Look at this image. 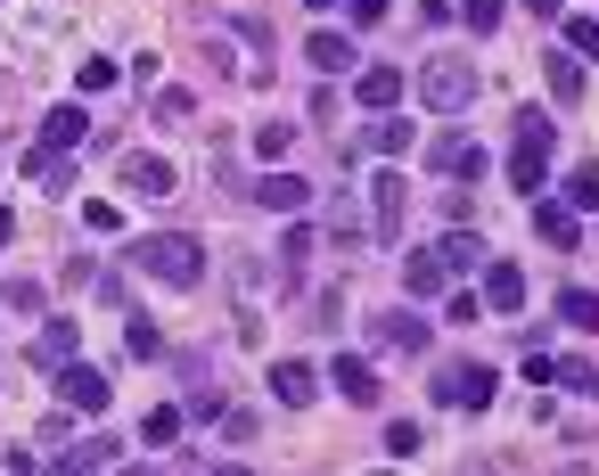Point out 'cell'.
Masks as SVG:
<instances>
[{
	"instance_id": "obj_26",
	"label": "cell",
	"mask_w": 599,
	"mask_h": 476,
	"mask_svg": "<svg viewBox=\"0 0 599 476\" xmlns=\"http://www.w3.org/2000/svg\"><path fill=\"white\" fill-rule=\"evenodd\" d=\"M313 231H304V222H287V239H280V272H304V255H313Z\"/></svg>"
},
{
	"instance_id": "obj_17",
	"label": "cell",
	"mask_w": 599,
	"mask_h": 476,
	"mask_svg": "<svg viewBox=\"0 0 599 476\" xmlns=\"http://www.w3.org/2000/svg\"><path fill=\"white\" fill-rule=\"evenodd\" d=\"M354 99H362V108H395V99H403V74H395V67H369V74L354 82Z\"/></svg>"
},
{
	"instance_id": "obj_35",
	"label": "cell",
	"mask_w": 599,
	"mask_h": 476,
	"mask_svg": "<svg viewBox=\"0 0 599 476\" xmlns=\"http://www.w3.org/2000/svg\"><path fill=\"white\" fill-rule=\"evenodd\" d=\"M386 17V0H354V26H378Z\"/></svg>"
},
{
	"instance_id": "obj_9",
	"label": "cell",
	"mask_w": 599,
	"mask_h": 476,
	"mask_svg": "<svg viewBox=\"0 0 599 476\" xmlns=\"http://www.w3.org/2000/svg\"><path fill=\"white\" fill-rule=\"evenodd\" d=\"M328 378H337V395L354 403V411H369V403H378V369H369V362H354V354H337V369H328Z\"/></svg>"
},
{
	"instance_id": "obj_33",
	"label": "cell",
	"mask_w": 599,
	"mask_h": 476,
	"mask_svg": "<svg viewBox=\"0 0 599 476\" xmlns=\"http://www.w3.org/2000/svg\"><path fill=\"white\" fill-rule=\"evenodd\" d=\"M255 156H272V164L287 156V123H263V132H255Z\"/></svg>"
},
{
	"instance_id": "obj_3",
	"label": "cell",
	"mask_w": 599,
	"mask_h": 476,
	"mask_svg": "<svg viewBox=\"0 0 599 476\" xmlns=\"http://www.w3.org/2000/svg\"><path fill=\"white\" fill-rule=\"evenodd\" d=\"M542 164H550V115L542 108H526L518 115V149H509V190H542Z\"/></svg>"
},
{
	"instance_id": "obj_22",
	"label": "cell",
	"mask_w": 599,
	"mask_h": 476,
	"mask_svg": "<svg viewBox=\"0 0 599 476\" xmlns=\"http://www.w3.org/2000/svg\"><path fill=\"white\" fill-rule=\"evenodd\" d=\"M444 280H451V272H444L436 255H410V263H403V287H410V296H436Z\"/></svg>"
},
{
	"instance_id": "obj_30",
	"label": "cell",
	"mask_w": 599,
	"mask_h": 476,
	"mask_svg": "<svg viewBox=\"0 0 599 476\" xmlns=\"http://www.w3.org/2000/svg\"><path fill=\"white\" fill-rule=\"evenodd\" d=\"M567 50L575 58H599V26H591V17H567Z\"/></svg>"
},
{
	"instance_id": "obj_36",
	"label": "cell",
	"mask_w": 599,
	"mask_h": 476,
	"mask_svg": "<svg viewBox=\"0 0 599 476\" xmlns=\"http://www.w3.org/2000/svg\"><path fill=\"white\" fill-rule=\"evenodd\" d=\"M526 9H534V17H559V0H526Z\"/></svg>"
},
{
	"instance_id": "obj_31",
	"label": "cell",
	"mask_w": 599,
	"mask_h": 476,
	"mask_svg": "<svg viewBox=\"0 0 599 476\" xmlns=\"http://www.w3.org/2000/svg\"><path fill=\"white\" fill-rule=\"evenodd\" d=\"M156 115H164V123H190L197 99H190V91H156Z\"/></svg>"
},
{
	"instance_id": "obj_11",
	"label": "cell",
	"mask_w": 599,
	"mask_h": 476,
	"mask_svg": "<svg viewBox=\"0 0 599 476\" xmlns=\"http://www.w3.org/2000/svg\"><path fill=\"white\" fill-rule=\"evenodd\" d=\"M427 164H436V173H485V156H477V140H468V132H444L436 149H427Z\"/></svg>"
},
{
	"instance_id": "obj_5",
	"label": "cell",
	"mask_w": 599,
	"mask_h": 476,
	"mask_svg": "<svg viewBox=\"0 0 599 476\" xmlns=\"http://www.w3.org/2000/svg\"><path fill=\"white\" fill-rule=\"evenodd\" d=\"M58 395H67V411H108L115 378H108V369H91V362H58Z\"/></svg>"
},
{
	"instance_id": "obj_21",
	"label": "cell",
	"mask_w": 599,
	"mask_h": 476,
	"mask_svg": "<svg viewBox=\"0 0 599 476\" xmlns=\"http://www.w3.org/2000/svg\"><path fill=\"white\" fill-rule=\"evenodd\" d=\"M369 149H378V156H403V149H410V115H378V123H369Z\"/></svg>"
},
{
	"instance_id": "obj_7",
	"label": "cell",
	"mask_w": 599,
	"mask_h": 476,
	"mask_svg": "<svg viewBox=\"0 0 599 476\" xmlns=\"http://www.w3.org/2000/svg\"><path fill=\"white\" fill-rule=\"evenodd\" d=\"M255 205H272V214H304V205H313V181H296V173H263V181H255Z\"/></svg>"
},
{
	"instance_id": "obj_23",
	"label": "cell",
	"mask_w": 599,
	"mask_h": 476,
	"mask_svg": "<svg viewBox=\"0 0 599 476\" xmlns=\"http://www.w3.org/2000/svg\"><path fill=\"white\" fill-rule=\"evenodd\" d=\"M559 321H567V328H599V296H591V287H567V296H559Z\"/></svg>"
},
{
	"instance_id": "obj_24",
	"label": "cell",
	"mask_w": 599,
	"mask_h": 476,
	"mask_svg": "<svg viewBox=\"0 0 599 476\" xmlns=\"http://www.w3.org/2000/svg\"><path fill=\"white\" fill-rule=\"evenodd\" d=\"M74 91H82V99L115 91V58H82V67H74Z\"/></svg>"
},
{
	"instance_id": "obj_14",
	"label": "cell",
	"mask_w": 599,
	"mask_h": 476,
	"mask_svg": "<svg viewBox=\"0 0 599 476\" xmlns=\"http://www.w3.org/2000/svg\"><path fill=\"white\" fill-rule=\"evenodd\" d=\"M378 239H403V173H378Z\"/></svg>"
},
{
	"instance_id": "obj_10",
	"label": "cell",
	"mask_w": 599,
	"mask_h": 476,
	"mask_svg": "<svg viewBox=\"0 0 599 476\" xmlns=\"http://www.w3.org/2000/svg\"><path fill=\"white\" fill-rule=\"evenodd\" d=\"M485 304H493V313H518V304H526V272H518V263H485Z\"/></svg>"
},
{
	"instance_id": "obj_25",
	"label": "cell",
	"mask_w": 599,
	"mask_h": 476,
	"mask_svg": "<svg viewBox=\"0 0 599 476\" xmlns=\"http://www.w3.org/2000/svg\"><path fill=\"white\" fill-rule=\"evenodd\" d=\"M173 436H181V411H173V403H156L149 419H140V444H156V452H164Z\"/></svg>"
},
{
	"instance_id": "obj_34",
	"label": "cell",
	"mask_w": 599,
	"mask_h": 476,
	"mask_svg": "<svg viewBox=\"0 0 599 476\" xmlns=\"http://www.w3.org/2000/svg\"><path fill=\"white\" fill-rule=\"evenodd\" d=\"M468 26L493 33V26H501V0H468Z\"/></svg>"
},
{
	"instance_id": "obj_16",
	"label": "cell",
	"mask_w": 599,
	"mask_h": 476,
	"mask_svg": "<svg viewBox=\"0 0 599 476\" xmlns=\"http://www.w3.org/2000/svg\"><path fill=\"white\" fill-rule=\"evenodd\" d=\"M369 337H378V345H410V354H419V345H427V321H410V313H378V321H369Z\"/></svg>"
},
{
	"instance_id": "obj_6",
	"label": "cell",
	"mask_w": 599,
	"mask_h": 476,
	"mask_svg": "<svg viewBox=\"0 0 599 476\" xmlns=\"http://www.w3.org/2000/svg\"><path fill=\"white\" fill-rule=\"evenodd\" d=\"M123 190H132V198H173L181 173H173L164 156H132V164H123Z\"/></svg>"
},
{
	"instance_id": "obj_37",
	"label": "cell",
	"mask_w": 599,
	"mask_h": 476,
	"mask_svg": "<svg viewBox=\"0 0 599 476\" xmlns=\"http://www.w3.org/2000/svg\"><path fill=\"white\" fill-rule=\"evenodd\" d=\"M9 231H17V214H9V205H0V246H9Z\"/></svg>"
},
{
	"instance_id": "obj_38",
	"label": "cell",
	"mask_w": 599,
	"mask_h": 476,
	"mask_svg": "<svg viewBox=\"0 0 599 476\" xmlns=\"http://www.w3.org/2000/svg\"><path fill=\"white\" fill-rule=\"evenodd\" d=\"M304 9H337V0H304Z\"/></svg>"
},
{
	"instance_id": "obj_20",
	"label": "cell",
	"mask_w": 599,
	"mask_h": 476,
	"mask_svg": "<svg viewBox=\"0 0 599 476\" xmlns=\"http://www.w3.org/2000/svg\"><path fill=\"white\" fill-rule=\"evenodd\" d=\"M542 74H550V91H559V99H583V67H575V50H550Z\"/></svg>"
},
{
	"instance_id": "obj_4",
	"label": "cell",
	"mask_w": 599,
	"mask_h": 476,
	"mask_svg": "<svg viewBox=\"0 0 599 476\" xmlns=\"http://www.w3.org/2000/svg\"><path fill=\"white\" fill-rule=\"evenodd\" d=\"M493 395H501V378H493L485 362H451L436 378V403H451V411H485Z\"/></svg>"
},
{
	"instance_id": "obj_1",
	"label": "cell",
	"mask_w": 599,
	"mask_h": 476,
	"mask_svg": "<svg viewBox=\"0 0 599 476\" xmlns=\"http://www.w3.org/2000/svg\"><path fill=\"white\" fill-rule=\"evenodd\" d=\"M132 263H140L149 280H164V287H197V280H205V255H197V239H190V231L140 239V246H132Z\"/></svg>"
},
{
	"instance_id": "obj_15",
	"label": "cell",
	"mask_w": 599,
	"mask_h": 476,
	"mask_svg": "<svg viewBox=\"0 0 599 476\" xmlns=\"http://www.w3.org/2000/svg\"><path fill=\"white\" fill-rule=\"evenodd\" d=\"M534 231H542V246H575V205L534 198Z\"/></svg>"
},
{
	"instance_id": "obj_8",
	"label": "cell",
	"mask_w": 599,
	"mask_h": 476,
	"mask_svg": "<svg viewBox=\"0 0 599 476\" xmlns=\"http://www.w3.org/2000/svg\"><path fill=\"white\" fill-rule=\"evenodd\" d=\"M74 337H82V328L67 321V313H58V321H41V337H33V369H58V362H74Z\"/></svg>"
},
{
	"instance_id": "obj_13",
	"label": "cell",
	"mask_w": 599,
	"mask_h": 476,
	"mask_svg": "<svg viewBox=\"0 0 599 476\" xmlns=\"http://www.w3.org/2000/svg\"><path fill=\"white\" fill-rule=\"evenodd\" d=\"M272 395H280L287 411H304V403L321 395V378H313V369H304V362H280V369H272Z\"/></svg>"
},
{
	"instance_id": "obj_2",
	"label": "cell",
	"mask_w": 599,
	"mask_h": 476,
	"mask_svg": "<svg viewBox=\"0 0 599 476\" xmlns=\"http://www.w3.org/2000/svg\"><path fill=\"white\" fill-rule=\"evenodd\" d=\"M468 99H477V67H468L460 50H444V58H427V67H419V108L468 115Z\"/></svg>"
},
{
	"instance_id": "obj_29",
	"label": "cell",
	"mask_w": 599,
	"mask_h": 476,
	"mask_svg": "<svg viewBox=\"0 0 599 476\" xmlns=\"http://www.w3.org/2000/svg\"><path fill=\"white\" fill-rule=\"evenodd\" d=\"M419 427H410V419H395V427H386V452H395V460H419Z\"/></svg>"
},
{
	"instance_id": "obj_32",
	"label": "cell",
	"mask_w": 599,
	"mask_h": 476,
	"mask_svg": "<svg viewBox=\"0 0 599 476\" xmlns=\"http://www.w3.org/2000/svg\"><path fill=\"white\" fill-rule=\"evenodd\" d=\"M123 345H132V354H140V362H149V354H156V345H164V337H156V321H132V328H123Z\"/></svg>"
},
{
	"instance_id": "obj_28",
	"label": "cell",
	"mask_w": 599,
	"mask_h": 476,
	"mask_svg": "<svg viewBox=\"0 0 599 476\" xmlns=\"http://www.w3.org/2000/svg\"><path fill=\"white\" fill-rule=\"evenodd\" d=\"M567 205H599V164H575L567 173Z\"/></svg>"
},
{
	"instance_id": "obj_19",
	"label": "cell",
	"mask_w": 599,
	"mask_h": 476,
	"mask_svg": "<svg viewBox=\"0 0 599 476\" xmlns=\"http://www.w3.org/2000/svg\"><path fill=\"white\" fill-rule=\"evenodd\" d=\"M82 132H91V115H82V108H50V123H41V140H50V149H74Z\"/></svg>"
},
{
	"instance_id": "obj_12",
	"label": "cell",
	"mask_w": 599,
	"mask_h": 476,
	"mask_svg": "<svg viewBox=\"0 0 599 476\" xmlns=\"http://www.w3.org/2000/svg\"><path fill=\"white\" fill-rule=\"evenodd\" d=\"M304 58H313V67H321V74H345V67H354V41H345L337 26H321L313 41H304Z\"/></svg>"
},
{
	"instance_id": "obj_27",
	"label": "cell",
	"mask_w": 599,
	"mask_h": 476,
	"mask_svg": "<svg viewBox=\"0 0 599 476\" xmlns=\"http://www.w3.org/2000/svg\"><path fill=\"white\" fill-rule=\"evenodd\" d=\"M108 460H115V436H91V444H74L58 468H108Z\"/></svg>"
},
{
	"instance_id": "obj_18",
	"label": "cell",
	"mask_w": 599,
	"mask_h": 476,
	"mask_svg": "<svg viewBox=\"0 0 599 476\" xmlns=\"http://www.w3.org/2000/svg\"><path fill=\"white\" fill-rule=\"evenodd\" d=\"M436 263H444V272H477V263H485V239H477V231H451Z\"/></svg>"
}]
</instances>
